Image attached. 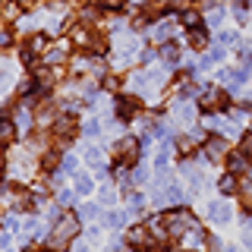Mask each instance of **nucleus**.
Here are the masks:
<instances>
[{"instance_id": "1", "label": "nucleus", "mask_w": 252, "mask_h": 252, "mask_svg": "<svg viewBox=\"0 0 252 252\" xmlns=\"http://www.w3.org/2000/svg\"><path fill=\"white\" fill-rule=\"evenodd\" d=\"M76 230H79V224H76V218H60V224L54 227V233H51V246L54 249H63L69 243V236H76Z\"/></svg>"}, {"instance_id": "2", "label": "nucleus", "mask_w": 252, "mask_h": 252, "mask_svg": "<svg viewBox=\"0 0 252 252\" xmlns=\"http://www.w3.org/2000/svg\"><path fill=\"white\" fill-rule=\"evenodd\" d=\"M164 224H167V233H170V236H183L186 227H195L192 218H189L186 211H170V215L164 218Z\"/></svg>"}, {"instance_id": "3", "label": "nucleus", "mask_w": 252, "mask_h": 252, "mask_svg": "<svg viewBox=\"0 0 252 252\" xmlns=\"http://www.w3.org/2000/svg\"><path fill=\"white\" fill-rule=\"evenodd\" d=\"M126 243H129L132 249H145V246H152V240H148V230H145V227H132V230L126 233Z\"/></svg>"}, {"instance_id": "4", "label": "nucleus", "mask_w": 252, "mask_h": 252, "mask_svg": "<svg viewBox=\"0 0 252 252\" xmlns=\"http://www.w3.org/2000/svg\"><path fill=\"white\" fill-rule=\"evenodd\" d=\"M208 215H211V220H220V224H224V220H230V205L215 202V205L208 208Z\"/></svg>"}, {"instance_id": "5", "label": "nucleus", "mask_w": 252, "mask_h": 252, "mask_svg": "<svg viewBox=\"0 0 252 252\" xmlns=\"http://www.w3.org/2000/svg\"><path fill=\"white\" fill-rule=\"evenodd\" d=\"M205 152H208V158H211V161L224 158V155H227V145H224V139H211L208 145H205Z\"/></svg>"}, {"instance_id": "6", "label": "nucleus", "mask_w": 252, "mask_h": 252, "mask_svg": "<svg viewBox=\"0 0 252 252\" xmlns=\"http://www.w3.org/2000/svg\"><path fill=\"white\" fill-rule=\"evenodd\" d=\"M132 114H136V101H132V98H123L120 101V117H132Z\"/></svg>"}, {"instance_id": "7", "label": "nucleus", "mask_w": 252, "mask_h": 252, "mask_svg": "<svg viewBox=\"0 0 252 252\" xmlns=\"http://www.w3.org/2000/svg\"><path fill=\"white\" fill-rule=\"evenodd\" d=\"M220 192H233V189H236V180H233V173H227V177H220Z\"/></svg>"}, {"instance_id": "8", "label": "nucleus", "mask_w": 252, "mask_h": 252, "mask_svg": "<svg viewBox=\"0 0 252 252\" xmlns=\"http://www.w3.org/2000/svg\"><path fill=\"white\" fill-rule=\"evenodd\" d=\"M170 35H173V22H161L155 29V38H170Z\"/></svg>"}, {"instance_id": "9", "label": "nucleus", "mask_w": 252, "mask_h": 252, "mask_svg": "<svg viewBox=\"0 0 252 252\" xmlns=\"http://www.w3.org/2000/svg\"><path fill=\"white\" fill-rule=\"evenodd\" d=\"M189 41H192L195 47H205V41H208V35H205V32H202V29H195V32H192V35H189Z\"/></svg>"}, {"instance_id": "10", "label": "nucleus", "mask_w": 252, "mask_h": 252, "mask_svg": "<svg viewBox=\"0 0 252 252\" xmlns=\"http://www.w3.org/2000/svg\"><path fill=\"white\" fill-rule=\"evenodd\" d=\"M246 167V155H230V170H243Z\"/></svg>"}, {"instance_id": "11", "label": "nucleus", "mask_w": 252, "mask_h": 252, "mask_svg": "<svg viewBox=\"0 0 252 252\" xmlns=\"http://www.w3.org/2000/svg\"><path fill=\"white\" fill-rule=\"evenodd\" d=\"M164 60H167V63H177L180 60V51L173 44H167V47H164Z\"/></svg>"}, {"instance_id": "12", "label": "nucleus", "mask_w": 252, "mask_h": 252, "mask_svg": "<svg viewBox=\"0 0 252 252\" xmlns=\"http://www.w3.org/2000/svg\"><path fill=\"white\" fill-rule=\"evenodd\" d=\"M240 192H243V202H246V208L252 211V183H243Z\"/></svg>"}, {"instance_id": "13", "label": "nucleus", "mask_w": 252, "mask_h": 252, "mask_svg": "<svg viewBox=\"0 0 252 252\" xmlns=\"http://www.w3.org/2000/svg\"><path fill=\"white\" fill-rule=\"evenodd\" d=\"M76 192H92V180L89 177H79L76 180Z\"/></svg>"}, {"instance_id": "14", "label": "nucleus", "mask_w": 252, "mask_h": 252, "mask_svg": "<svg viewBox=\"0 0 252 252\" xmlns=\"http://www.w3.org/2000/svg\"><path fill=\"white\" fill-rule=\"evenodd\" d=\"M13 139V126L10 123H0V142H10Z\"/></svg>"}, {"instance_id": "15", "label": "nucleus", "mask_w": 252, "mask_h": 252, "mask_svg": "<svg viewBox=\"0 0 252 252\" xmlns=\"http://www.w3.org/2000/svg\"><path fill=\"white\" fill-rule=\"evenodd\" d=\"M183 22H186L189 29H195V26H199V13H186V16H183Z\"/></svg>"}, {"instance_id": "16", "label": "nucleus", "mask_w": 252, "mask_h": 252, "mask_svg": "<svg viewBox=\"0 0 252 252\" xmlns=\"http://www.w3.org/2000/svg\"><path fill=\"white\" fill-rule=\"evenodd\" d=\"M243 155H246V158H252V136H246V139H243Z\"/></svg>"}, {"instance_id": "17", "label": "nucleus", "mask_w": 252, "mask_h": 252, "mask_svg": "<svg viewBox=\"0 0 252 252\" xmlns=\"http://www.w3.org/2000/svg\"><path fill=\"white\" fill-rule=\"evenodd\" d=\"M3 246H6V236H3V233H0V249H3Z\"/></svg>"}, {"instance_id": "18", "label": "nucleus", "mask_w": 252, "mask_h": 252, "mask_svg": "<svg viewBox=\"0 0 252 252\" xmlns=\"http://www.w3.org/2000/svg\"><path fill=\"white\" fill-rule=\"evenodd\" d=\"M0 170H3V155H0Z\"/></svg>"}, {"instance_id": "19", "label": "nucleus", "mask_w": 252, "mask_h": 252, "mask_svg": "<svg viewBox=\"0 0 252 252\" xmlns=\"http://www.w3.org/2000/svg\"><path fill=\"white\" fill-rule=\"evenodd\" d=\"M227 252H236V249H227Z\"/></svg>"}]
</instances>
